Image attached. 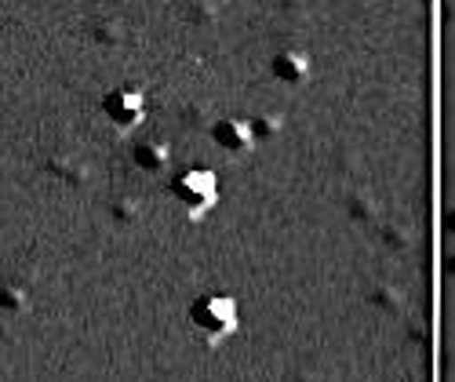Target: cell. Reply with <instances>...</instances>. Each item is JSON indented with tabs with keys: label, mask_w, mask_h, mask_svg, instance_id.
Listing matches in <instances>:
<instances>
[{
	"label": "cell",
	"mask_w": 455,
	"mask_h": 382,
	"mask_svg": "<svg viewBox=\"0 0 455 382\" xmlns=\"http://www.w3.org/2000/svg\"><path fill=\"white\" fill-rule=\"evenodd\" d=\"M237 302L230 295H222V291H212V295H201L194 306H189V324H194L204 342H222V338H230L237 331Z\"/></svg>",
	"instance_id": "1"
},
{
	"label": "cell",
	"mask_w": 455,
	"mask_h": 382,
	"mask_svg": "<svg viewBox=\"0 0 455 382\" xmlns=\"http://www.w3.org/2000/svg\"><path fill=\"white\" fill-rule=\"evenodd\" d=\"M172 197L179 201V208L189 215V219H201L215 208L219 201V179L215 171L208 168H189L182 171L175 182H172Z\"/></svg>",
	"instance_id": "2"
},
{
	"label": "cell",
	"mask_w": 455,
	"mask_h": 382,
	"mask_svg": "<svg viewBox=\"0 0 455 382\" xmlns=\"http://www.w3.org/2000/svg\"><path fill=\"white\" fill-rule=\"evenodd\" d=\"M102 117L117 128L121 135L135 131L146 121V99H142V92L139 88H113V92H106Z\"/></svg>",
	"instance_id": "3"
},
{
	"label": "cell",
	"mask_w": 455,
	"mask_h": 382,
	"mask_svg": "<svg viewBox=\"0 0 455 382\" xmlns=\"http://www.w3.org/2000/svg\"><path fill=\"white\" fill-rule=\"evenodd\" d=\"M212 139H215V146H219L222 153H230V157H244V153L255 149L251 128H248V121H241V117H222V121H215Z\"/></svg>",
	"instance_id": "4"
},
{
	"label": "cell",
	"mask_w": 455,
	"mask_h": 382,
	"mask_svg": "<svg viewBox=\"0 0 455 382\" xmlns=\"http://www.w3.org/2000/svg\"><path fill=\"white\" fill-rule=\"evenodd\" d=\"M270 73H274V81L284 84V88H302V84L310 81V59L302 55V52H295V48L277 52L270 59Z\"/></svg>",
	"instance_id": "5"
},
{
	"label": "cell",
	"mask_w": 455,
	"mask_h": 382,
	"mask_svg": "<svg viewBox=\"0 0 455 382\" xmlns=\"http://www.w3.org/2000/svg\"><path fill=\"white\" fill-rule=\"evenodd\" d=\"M132 161H135V168L146 171V175H161V171L168 168V161H172V149H168V142H161V139H142V142L132 146Z\"/></svg>",
	"instance_id": "6"
},
{
	"label": "cell",
	"mask_w": 455,
	"mask_h": 382,
	"mask_svg": "<svg viewBox=\"0 0 455 382\" xmlns=\"http://www.w3.org/2000/svg\"><path fill=\"white\" fill-rule=\"evenodd\" d=\"M248 128H251L255 142H270V139H277L284 131V117H281V113H259V117H251Z\"/></svg>",
	"instance_id": "7"
},
{
	"label": "cell",
	"mask_w": 455,
	"mask_h": 382,
	"mask_svg": "<svg viewBox=\"0 0 455 382\" xmlns=\"http://www.w3.org/2000/svg\"><path fill=\"white\" fill-rule=\"evenodd\" d=\"M0 310L4 314H26L29 310V291L22 284H4L0 288Z\"/></svg>",
	"instance_id": "8"
},
{
	"label": "cell",
	"mask_w": 455,
	"mask_h": 382,
	"mask_svg": "<svg viewBox=\"0 0 455 382\" xmlns=\"http://www.w3.org/2000/svg\"><path fill=\"white\" fill-rule=\"evenodd\" d=\"M113 219L117 222H135L139 219V204L135 201H117L113 204Z\"/></svg>",
	"instance_id": "9"
},
{
	"label": "cell",
	"mask_w": 455,
	"mask_h": 382,
	"mask_svg": "<svg viewBox=\"0 0 455 382\" xmlns=\"http://www.w3.org/2000/svg\"><path fill=\"white\" fill-rule=\"evenodd\" d=\"M197 4H201L204 12H215V8H222V4H226V0H197Z\"/></svg>",
	"instance_id": "10"
}]
</instances>
